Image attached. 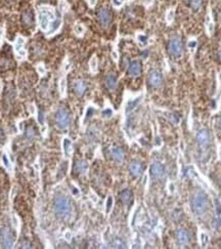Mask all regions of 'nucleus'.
<instances>
[{
    "label": "nucleus",
    "instance_id": "1",
    "mask_svg": "<svg viewBox=\"0 0 221 249\" xmlns=\"http://www.w3.org/2000/svg\"><path fill=\"white\" fill-rule=\"evenodd\" d=\"M55 18L54 11L51 7L41 6L38 9V23L41 30L47 31L50 27V23Z\"/></svg>",
    "mask_w": 221,
    "mask_h": 249
},
{
    "label": "nucleus",
    "instance_id": "2",
    "mask_svg": "<svg viewBox=\"0 0 221 249\" xmlns=\"http://www.w3.org/2000/svg\"><path fill=\"white\" fill-rule=\"evenodd\" d=\"M191 207L197 214H202L208 208V197L202 191L196 192L191 198Z\"/></svg>",
    "mask_w": 221,
    "mask_h": 249
},
{
    "label": "nucleus",
    "instance_id": "3",
    "mask_svg": "<svg viewBox=\"0 0 221 249\" xmlns=\"http://www.w3.org/2000/svg\"><path fill=\"white\" fill-rule=\"evenodd\" d=\"M14 244V237L7 227L0 229V246L2 248H12Z\"/></svg>",
    "mask_w": 221,
    "mask_h": 249
},
{
    "label": "nucleus",
    "instance_id": "4",
    "mask_svg": "<svg viewBox=\"0 0 221 249\" xmlns=\"http://www.w3.org/2000/svg\"><path fill=\"white\" fill-rule=\"evenodd\" d=\"M54 210L59 216H66L71 212V205L67 198L59 197L54 202Z\"/></svg>",
    "mask_w": 221,
    "mask_h": 249
},
{
    "label": "nucleus",
    "instance_id": "5",
    "mask_svg": "<svg viewBox=\"0 0 221 249\" xmlns=\"http://www.w3.org/2000/svg\"><path fill=\"white\" fill-rule=\"evenodd\" d=\"M70 114L67 110L65 109H59L56 112V115H55V121H56V124L59 128L65 129L69 126L70 124Z\"/></svg>",
    "mask_w": 221,
    "mask_h": 249
},
{
    "label": "nucleus",
    "instance_id": "6",
    "mask_svg": "<svg viewBox=\"0 0 221 249\" xmlns=\"http://www.w3.org/2000/svg\"><path fill=\"white\" fill-rule=\"evenodd\" d=\"M168 49H169V52L171 55L173 57H180L182 54V44H181V41L178 37H173V38L170 39L169 44H168Z\"/></svg>",
    "mask_w": 221,
    "mask_h": 249
},
{
    "label": "nucleus",
    "instance_id": "7",
    "mask_svg": "<svg viewBox=\"0 0 221 249\" xmlns=\"http://www.w3.org/2000/svg\"><path fill=\"white\" fill-rule=\"evenodd\" d=\"M197 142L200 146L202 147H205V146H208L210 143V134L208 132L207 129L203 128L201 129L198 133H197Z\"/></svg>",
    "mask_w": 221,
    "mask_h": 249
},
{
    "label": "nucleus",
    "instance_id": "8",
    "mask_svg": "<svg viewBox=\"0 0 221 249\" xmlns=\"http://www.w3.org/2000/svg\"><path fill=\"white\" fill-rule=\"evenodd\" d=\"M24 46H25V39L21 36L18 37L14 43V50L20 59H23V57H26V50L24 48Z\"/></svg>",
    "mask_w": 221,
    "mask_h": 249
},
{
    "label": "nucleus",
    "instance_id": "9",
    "mask_svg": "<svg viewBox=\"0 0 221 249\" xmlns=\"http://www.w3.org/2000/svg\"><path fill=\"white\" fill-rule=\"evenodd\" d=\"M151 172L152 175H154V177L160 179V177H162L165 173L164 166L159 162H154L151 165Z\"/></svg>",
    "mask_w": 221,
    "mask_h": 249
},
{
    "label": "nucleus",
    "instance_id": "10",
    "mask_svg": "<svg viewBox=\"0 0 221 249\" xmlns=\"http://www.w3.org/2000/svg\"><path fill=\"white\" fill-rule=\"evenodd\" d=\"M62 153L66 158H70L73 153V146L72 142L69 137H64L62 139Z\"/></svg>",
    "mask_w": 221,
    "mask_h": 249
},
{
    "label": "nucleus",
    "instance_id": "11",
    "mask_svg": "<svg viewBox=\"0 0 221 249\" xmlns=\"http://www.w3.org/2000/svg\"><path fill=\"white\" fill-rule=\"evenodd\" d=\"M149 81L152 86L159 87L162 83V75L159 72H157V71H154V72H152L149 74Z\"/></svg>",
    "mask_w": 221,
    "mask_h": 249
},
{
    "label": "nucleus",
    "instance_id": "12",
    "mask_svg": "<svg viewBox=\"0 0 221 249\" xmlns=\"http://www.w3.org/2000/svg\"><path fill=\"white\" fill-rule=\"evenodd\" d=\"M98 18L104 26L109 25L110 22V15L109 10L106 8H101L98 12Z\"/></svg>",
    "mask_w": 221,
    "mask_h": 249
},
{
    "label": "nucleus",
    "instance_id": "13",
    "mask_svg": "<svg viewBox=\"0 0 221 249\" xmlns=\"http://www.w3.org/2000/svg\"><path fill=\"white\" fill-rule=\"evenodd\" d=\"M140 102H141V97H135V99H133V100H129L128 102H127V105H126L125 112L126 113L132 112V111L139 105V103H140Z\"/></svg>",
    "mask_w": 221,
    "mask_h": 249
},
{
    "label": "nucleus",
    "instance_id": "14",
    "mask_svg": "<svg viewBox=\"0 0 221 249\" xmlns=\"http://www.w3.org/2000/svg\"><path fill=\"white\" fill-rule=\"evenodd\" d=\"M129 170H130L131 174L134 176H139L143 173V165L139 162H133L129 166Z\"/></svg>",
    "mask_w": 221,
    "mask_h": 249
},
{
    "label": "nucleus",
    "instance_id": "15",
    "mask_svg": "<svg viewBox=\"0 0 221 249\" xmlns=\"http://www.w3.org/2000/svg\"><path fill=\"white\" fill-rule=\"evenodd\" d=\"M176 238H177V241L179 243V245H185L187 244L188 242V234L186 231L184 230H178L177 234H176Z\"/></svg>",
    "mask_w": 221,
    "mask_h": 249
},
{
    "label": "nucleus",
    "instance_id": "16",
    "mask_svg": "<svg viewBox=\"0 0 221 249\" xmlns=\"http://www.w3.org/2000/svg\"><path fill=\"white\" fill-rule=\"evenodd\" d=\"M140 64L138 62H136V61H134L130 64V66H129V69H128V72L130 74L131 76H138L139 73H140Z\"/></svg>",
    "mask_w": 221,
    "mask_h": 249
},
{
    "label": "nucleus",
    "instance_id": "17",
    "mask_svg": "<svg viewBox=\"0 0 221 249\" xmlns=\"http://www.w3.org/2000/svg\"><path fill=\"white\" fill-rule=\"evenodd\" d=\"M110 153H112V156L114 157V159L117 162H122L123 159H124V153L123 151L118 147H114L110 150Z\"/></svg>",
    "mask_w": 221,
    "mask_h": 249
},
{
    "label": "nucleus",
    "instance_id": "18",
    "mask_svg": "<svg viewBox=\"0 0 221 249\" xmlns=\"http://www.w3.org/2000/svg\"><path fill=\"white\" fill-rule=\"evenodd\" d=\"M106 85L109 89H115L117 86V78L114 74H109L106 77Z\"/></svg>",
    "mask_w": 221,
    "mask_h": 249
},
{
    "label": "nucleus",
    "instance_id": "19",
    "mask_svg": "<svg viewBox=\"0 0 221 249\" xmlns=\"http://www.w3.org/2000/svg\"><path fill=\"white\" fill-rule=\"evenodd\" d=\"M74 88H75V91L76 93H77L79 97H81V95L84 94V92H85V89H86V85L85 83L82 81V80H78L75 82V85H74Z\"/></svg>",
    "mask_w": 221,
    "mask_h": 249
},
{
    "label": "nucleus",
    "instance_id": "20",
    "mask_svg": "<svg viewBox=\"0 0 221 249\" xmlns=\"http://www.w3.org/2000/svg\"><path fill=\"white\" fill-rule=\"evenodd\" d=\"M60 25H62V21H60V18H56L55 21H53L51 24H50V29H49L48 31H47V34L48 35H52V34H54L55 32L59 29Z\"/></svg>",
    "mask_w": 221,
    "mask_h": 249
},
{
    "label": "nucleus",
    "instance_id": "21",
    "mask_svg": "<svg viewBox=\"0 0 221 249\" xmlns=\"http://www.w3.org/2000/svg\"><path fill=\"white\" fill-rule=\"evenodd\" d=\"M67 171H68V163L65 162V163H62V165H60V167H59V171H57V174H56V179H64V177L66 176Z\"/></svg>",
    "mask_w": 221,
    "mask_h": 249
},
{
    "label": "nucleus",
    "instance_id": "22",
    "mask_svg": "<svg viewBox=\"0 0 221 249\" xmlns=\"http://www.w3.org/2000/svg\"><path fill=\"white\" fill-rule=\"evenodd\" d=\"M131 197H132V195H131V192L129 190H124L120 195V199L124 204H127L130 202Z\"/></svg>",
    "mask_w": 221,
    "mask_h": 249
},
{
    "label": "nucleus",
    "instance_id": "23",
    "mask_svg": "<svg viewBox=\"0 0 221 249\" xmlns=\"http://www.w3.org/2000/svg\"><path fill=\"white\" fill-rule=\"evenodd\" d=\"M1 161H2V164H3V166L5 168H6V170H8L11 172L12 171V164L10 162L9 160V157L7 156L6 154H3L1 157Z\"/></svg>",
    "mask_w": 221,
    "mask_h": 249
},
{
    "label": "nucleus",
    "instance_id": "24",
    "mask_svg": "<svg viewBox=\"0 0 221 249\" xmlns=\"http://www.w3.org/2000/svg\"><path fill=\"white\" fill-rule=\"evenodd\" d=\"M199 238H200V243H201L202 247H206L208 243H209V236L205 232H200Z\"/></svg>",
    "mask_w": 221,
    "mask_h": 249
},
{
    "label": "nucleus",
    "instance_id": "25",
    "mask_svg": "<svg viewBox=\"0 0 221 249\" xmlns=\"http://www.w3.org/2000/svg\"><path fill=\"white\" fill-rule=\"evenodd\" d=\"M76 170L78 172H80V173H83V172H85L87 170V163L85 162V161L81 160V161H78L77 164H76Z\"/></svg>",
    "mask_w": 221,
    "mask_h": 249
},
{
    "label": "nucleus",
    "instance_id": "26",
    "mask_svg": "<svg viewBox=\"0 0 221 249\" xmlns=\"http://www.w3.org/2000/svg\"><path fill=\"white\" fill-rule=\"evenodd\" d=\"M206 29H207V32L209 35H212V33L214 32V23L211 21V18H210V15H208L207 17V21H206Z\"/></svg>",
    "mask_w": 221,
    "mask_h": 249
},
{
    "label": "nucleus",
    "instance_id": "27",
    "mask_svg": "<svg viewBox=\"0 0 221 249\" xmlns=\"http://www.w3.org/2000/svg\"><path fill=\"white\" fill-rule=\"evenodd\" d=\"M147 37L146 35H143V34H138L137 35V41H138V44L140 47H144L147 45Z\"/></svg>",
    "mask_w": 221,
    "mask_h": 249
},
{
    "label": "nucleus",
    "instance_id": "28",
    "mask_svg": "<svg viewBox=\"0 0 221 249\" xmlns=\"http://www.w3.org/2000/svg\"><path fill=\"white\" fill-rule=\"evenodd\" d=\"M66 91H67V80H66V78H62L59 81V92L64 97Z\"/></svg>",
    "mask_w": 221,
    "mask_h": 249
},
{
    "label": "nucleus",
    "instance_id": "29",
    "mask_svg": "<svg viewBox=\"0 0 221 249\" xmlns=\"http://www.w3.org/2000/svg\"><path fill=\"white\" fill-rule=\"evenodd\" d=\"M89 68L92 73H95L97 71V59L96 57H92L90 62H89Z\"/></svg>",
    "mask_w": 221,
    "mask_h": 249
},
{
    "label": "nucleus",
    "instance_id": "30",
    "mask_svg": "<svg viewBox=\"0 0 221 249\" xmlns=\"http://www.w3.org/2000/svg\"><path fill=\"white\" fill-rule=\"evenodd\" d=\"M113 204H114V199H113L112 196H109L106 201V212L107 213L110 212V210H112V208H113Z\"/></svg>",
    "mask_w": 221,
    "mask_h": 249
},
{
    "label": "nucleus",
    "instance_id": "31",
    "mask_svg": "<svg viewBox=\"0 0 221 249\" xmlns=\"http://www.w3.org/2000/svg\"><path fill=\"white\" fill-rule=\"evenodd\" d=\"M23 20L26 24H32L33 18H32V12L30 11H26L23 15Z\"/></svg>",
    "mask_w": 221,
    "mask_h": 249
},
{
    "label": "nucleus",
    "instance_id": "32",
    "mask_svg": "<svg viewBox=\"0 0 221 249\" xmlns=\"http://www.w3.org/2000/svg\"><path fill=\"white\" fill-rule=\"evenodd\" d=\"M101 116L104 118H110L113 116V110L110 108H106L104 110H102L101 112Z\"/></svg>",
    "mask_w": 221,
    "mask_h": 249
},
{
    "label": "nucleus",
    "instance_id": "33",
    "mask_svg": "<svg viewBox=\"0 0 221 249\" xmlns=\"http://www.w3.org/2000/svg\"><path fill=\"white\" fill-rule=\"evenodd\" d=\"M74 32H75L77 35H82V34L84 33V27L82 25H79V24H77V25L74 26Z\"/></svg>",
    "mask_w": 221,
    "mask_h": 249
},
{
    "label": "nucleus",
    "instance_id": "34",
    "mask_svg": "<svg viewBox=\"0 0 221 249\" xmlns=\"http://www.w3.org/2000/svg\"><path fill=\"white\" fill-rule=\"evenodd\" d=\"M214 205H215V211L218 216L221 215V202L218 199L214 200Z\"/></svg>",
    "mask_w": 221,
    "mask_h": 249
},
{
    "label": "nucleus",
    "instance_id": "35",
    "mask_svg": "<svg viewBox=\"0 0 221 249\" xmlns=\"http://www.w3.org/2000/svg\"><path fill=\"white\" fill-rule=\"evenodd\" d=\"M166 20H167L168 23H172L173 20H174V10L170 9L167 11V15H166Z\"/></svg>",
    "mask_w": 221,
    "mask_h": 249
},
{
    "label": "nucleus",
    "instance_id": "36",
    "mask_svg": "<svg viewBox=\"0 0 221 249\" xmlns=\"http://www.w3.org/2000/svg\"><path fill=\"white\" fill-rule=\"evenodd\" d=\"M93 114H94V108L93 107H88L87 110H86V113H85V120H87V119L92 117Z\"/></svg>",
    "mask_w": 221,
    "mask_h": 249
},
{
    "label": "nucleus",
    "instance_id": "37",
    "mask_svg": "<svg viewBox=\"0 0 221 249\" xmlns=\"http://www.w3.org/2000/svg\"><path fill=\"white\" fill-rule=\"evenodd\" d=\"M191 7L197 10L200 8V6H201V0H191Z\"/></svg>",
    "mask_w": 221,
    "mask_h": 249
},
{
    "label": "nucleus",
    "instance_id": "38",
    "mask_svg": "<svg viewBox=\"0 0 221 249\" xmlns=\"http://www.w3.org/2000/svg\"><path fill=\"white\" fill-rule=\"evenodd\" d=\"M37 71H38V73L40 74V75H44V74L46 73V70H45V68H44L43 65L37 66Z\"/></svg>",
    "mask_w": 221,
    "mask_h": 249
},
{
    "label": "nucleus",
    "instance_id": "39",
    "mask_svg": "<svg viewBox=\"0 0 221 249\" xmlns=\"http://www.w3.org/2000/svg\"><path fill=\"white\" fill-rule=\"evenodd\" d=\"M27 136L28 137H34L35 136V131H34V129L32 127H29L27 129Z\"/></svg>",
    "mask_w": 221,
    "mask_h": 249
},
{
    "label": "nucleus",
    "instance_id": "40",
    "mask_svg": "<svg viewBox=\"0 0 221 249\" xmlns=\"http://www.w3.org/2000/svg\"><path fill=\"white\" fill-rule=\"evenodd\" d=\"M168 190H169V193H171V194H173V193H174L175 186H174V184H173V182H169V184H168Z\"/></svg>",
    "mask_w": 221,
    "mask_h": 249
},
{
    "label": "nucleus",
    "instance_id": "41",
    "mask_svg": "<svg viewBox=\"0 0 221 249\" xmlns=\"http://www.w3.org/2000/svg\"><path fill=\"white\" fill-rule=\"evenodd\" d=\"M12 224H14V226L15 228H18V219L17 218V215H14V214H12Z\"/></svg>",
    "mask_w": 221,
    "mask_h": 249
},
{
    "label": "nucleus",
    "instance_id": "42",
    "mask_svg": "<svg viewBox=\"0 0 221 249\" xmlns=\"http://www.w3.org/2000/svg\"><path fill=\"white\" fill-rule=\"evenodd\" d=\"M196 46H197V41L196 40H191L188 42V47L191 49H194L196 48Z\"/></svg>",
    "mask_w": 221,
    "mask_h": 249
},
{
    "label": "nucleus",
    "instance_id": "43",
    "mask_svg": "<svg viewBox=\"0 0 221 249\" xmlns=\"http://www.w3.org/2000/svg\"><path fill=\"white\" fill-rule=\"evenodd\" d=\"M38 121H39V123H40L41 125H44V115L42 113H39Z\"/></svg>",
    "mask_w": 221,
    "mask_h": 249
},
{
    "label": "nucleus",
    "instance_id": "44",
    "mask_svg": "<svg viewBox=\"0 0 221 249\" xmlns=\"http://www.w3.org/2000/svg\"><path fill=\"white\" fill-rule=\"evenodd\" d=\"M65 239L68 240V241H70L71 239H72V233H71L70 231H67L65 233Z\"/></svg>",
    "mask_w": 221,
    "mask_h": 249
},
{
    "label": "nucleus",
    "instance_id": "45",
    "mask_svg": "<svg viewBox=\"0 0 221 249\" xmlns=\"http://www.w3.org/2000/svg\"><path fill=\"white\" fill-rule=\"evenodd\" d=\"M29 111H30V113L32 114V115H35L36 114V108L34 105H31L30 107H29Z\"/></svg>",
    "mask_w": 221,
    "mask_h": 249
},
{
    "label": "nucleus",
    "instance_id": "46",
    "mask_svg": "<svg viewBox=\"0 0 221 249\" xmlns=\"http://www.w3.org/2000/svg\"><path fill=\"white\" fill-rule=\"evenodd\" d=\"M113 5L116 7H120L122 5V1H119V0H113Z\"/></svg>",
    "mask_w": 221,
    "mask_h": 249
},
{
    "label": "nucleus",
    "instance_id": "47",
    "mask_svg": "<svg viewBox=\"0 0 221 249\" xmlns=\"http://www.w3.org/2000/svg\"><path fill=\"white\" fill-rule=\"evenodd\" d=\"M21 247L22 248H31V245L29 244L28 242H23L22 244H21Z\"/></svg>",
    "mask_w": 221,
    "mask_h": 249
},
{
    "label": "nucleus",
    "instance_id": "48",
    "mask_svg": "<svg viewBox=\"0 0 221 249\" xmlns=\"http://www.w3.org/2000/svg\"><path fill=\"white\" fill-rule=\"evenodd\" d=\"M112 55H113V59H114L115 61H117L118 60V54H117V51H113L112 52Z\"/></svg>",
    "mask_w": 221,
    "mask_h": 249
},
{
    "label": "nucleus",
    "instance_id": "49",
    "mask_svg": "<svg viewBox=\"0 0 221 249\" xmlns=\"http://www.w3.org/2000/svg\"><path fill=\"white\" fill-rule=\"evenodd\" d=\"M96 3V0H88V4L90 5V6H94Z\"/></svg>",
    "mask_w": 221,
    "mask_h": 249
},
{
    "label": "nucleus",
    "instance_id": "50",
    "mask_svg": "<svg viewBox=\"0 0 221 249\" xmlns=\"http://www.w3.org/2000/svg\"><path fill=\"white\" fill-rule=\"evenodd\" d=\"M90 197H91V199H92V201H93V202H96V201H97V197L94 194H91Z\"/></svg>",
    "mask_w": 221,
    "mask_h": 249
},
{
    "label": "nucleus",
    "instance_id": "51",
    "mask_svg": "<svg viewBox=\"0 0 221 249\" xmlns=\"http://www.w3.org/2000/svg\"><path fill=\"white\" fill-rule=\"evenodd\" d=\"M2 36H3V29L0 27V41H1L2 39Z\"/></svg>",
    "mask_w": 221,
    "mask_h": 249
},
{
    "label": "nucleus",
    "instance_id": "52",
    "mask_svg": "<svg viewBox=\"0 0 221 249\" xmlns=\"http://www.w3.org/2000/svg\"><path fill=\"white\" fill-rule=\"evenodd\" d=\"M147 175H144V177H143V185H146V181H147Z\"/></svg>",
    "mask_w": 221,
    "mask_h": 249
},
{
    "label": "nucleus",
    "instance_id": "53",
    "mask_svg": "<svg viewBox=\"0 0 221 249\" xmlns=\"http://www.w3.org/2000/svg\"><path fill=\"white\" fill-rule=\"evenodd\" d=\"M218 55H219V59L221 60V49H220V51H219V54H218Z\"/></svg>",
    "mask_w": 221,
    "mask_h": 249
},
{
    "label": "nucleus",
    "instance_id": "54",
    "mask_svg": "<svg viewBox=\"0 0 221 249\" xmlns=\"http://www.w3.org/2000/svg\"><path fill=\"white\" fill-rule=\"evenodd\" d=\"M219 80H220V86H221V73H220V75H219Z\"/></svg>",
    "mask_w": 221,
    "mask_h": 249
},
{
    "label": "nucleus",
    "instance_id": "55",
    "mask_svg": "<svg viewBox=\"0 0 221 249\" xmlns=\"http://www.w3.org/2000/svg\"><path fill=\"white\" fill-rule=\"evenodd\" d=\"M219 156H220V159H221V148H220V151H219Z\"/></svg>",
    "mask_w": 221,
    "mask_h": 249
},
{
    "label": "nucleus",
    "instance_id": "56",
    "mask_svg": "<svg viewBox=\"0 0 221 249\" xmlns=\"http://www.w3.org/2000/svg\"><path fill=\"white\" fill-rule=\"evenodd\" d=\"M0 90H1V84H0Z\"/></svg>",
    "mask_w": 221,
    "mask_h": 249
},
{
    "label": "nucleus",
    "instance_id": "57",
    "mask_svg": "<svg viewBox=\"0 0 221 249\" xmlns=\"http://www.w3.org/2000/svg\"><path fill=\"white\" fill-rule=\"evenodd\" d=\"M220 128H221V121H220Z\"/></svg>",
    "mask_w": 221,
    "mask_h": 249
}]
</instances>
